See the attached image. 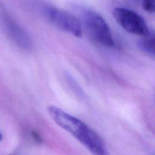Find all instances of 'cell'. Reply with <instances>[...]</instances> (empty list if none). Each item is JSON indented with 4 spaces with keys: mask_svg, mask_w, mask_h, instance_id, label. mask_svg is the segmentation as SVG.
<instances>
[{
    "mask_svg": "<svg viewBox=\"0 0 155 155\" xmlns=\"http://www.w3.org/2000/svg\"><path fill=\"white\" fill-rule=\"evenodd\" d=\"M47 110L58 125L71 134L91 153L97 155L108 154L100 136L83 121L53 105H48Z\"/></svg>",
    "mask_w": 155,
    "mask_h": 155,
    "instance_id": "1",
    "label": "cell"
},
{
    "mask_svg": "<svg viewBox=\"0 0 155 155\" xmlns=\"http://www.w3.org/2000/svg\"><path fill=\"white\" fill-rule=\"evenodd\" d=\"M81 18L89 36L97 43L108 47L114 45V38L107 22L96 12L88 8L81 9Z\"/></svg>",
    "mask_w": 155,
    "mask_h": 155,
    "instance_id": "2",
    "label": "cell"
},
{
    "mask_svg": "<svg viewBox=\"0 0 155 155\" xmlns=\"http://www.w3.org/2000/svg\"><path fill=\"white\" fill-rule=\"evenodd\" d=\"M41 7L44 15L53 25L76 37L81 36V24L73 14L47 4H41Z\"/></svg>",
    "mask_w": 155,
    "mask_h": 155,
    "instance_id": "3",
    "label": "cell"
},
{
    "mask_svg": "<svg viewBox=\"0 0 155 155\" xmlns=\"http://www.w3.org/2000/svg\"><path fill=\"white\" fill-rule=\"evenodd\" d=\"M113 16L119 25L130 33L143 36L150 31L144 18L132 10L116 7L113 11Z\"/></svg>",
    "mask_w": 155,
    "mask_h": 155,
    "instance_id": "4",
    "label": "cell"
},
{
    "mask_svg": "<svg viewBox=\"0 0 155 155\" xmlns=\"http://www.w3.org/2000/svg\"><path fill=\"white\" fill-rule=\"evenodd\" d=\"M143 38L140 39L138 43L140 49L145 53L151 56H154V34L153 30L143 36Z\"/></svg>",
    "mask_w": 155,
    "mask_h": 155,
    "instance_id": "5",
    "label": "cell"
},
{
    "mask_svg": "<svg viewBox=\"0 0 155 155\" xmlns=\"http://www.w3.org/2000/svg\"><path fill=\"white\" fill-rule=\"evenodd\" d=\"M140 1L142 8L149 13L154 12V0H139Z\"/></svg>",
    "mask_w": 155,
    "mask_h": 155,
    "instance_id": "6",
    "label": "cell"
},
{
    "mask_svg": "<svg viewBox=\"0 0 155 155\" xmlns=\"http://www.w3.org/2000/svg\"><path fill=\"white\" fill-rule=\"evenodd\" d=\"M2 134L0 133V141L2 140Z\"/></svg>",
    "mask_w": 155,
    "mask_h": 155,
    "instance_id": "7",
    "label": "cell"
}]
</instances>
